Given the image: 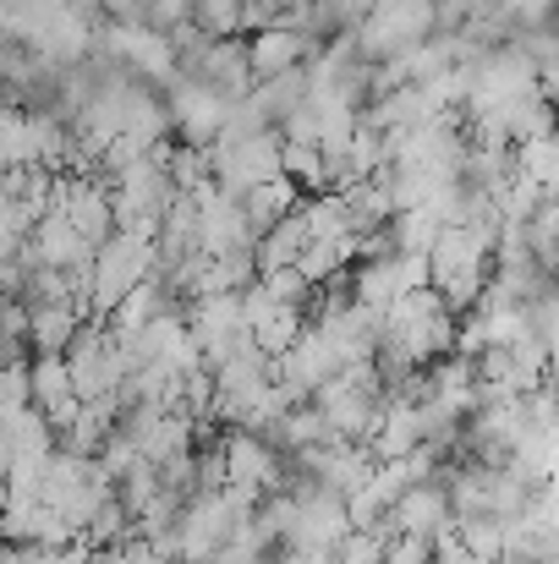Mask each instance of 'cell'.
I'll use <instances>...</instances> for the list:
<instances>
[{
    "mask_svg": "<svg viewBox=\"0 0 559 564\" xmlns=\"http://www.w3.org/2000/svg\"><path fill=\"white\" fill-rule=\"evenodd\" d=\"M384 564H433V543H422V538H395Z\"/></svg>",
    "mask_w": 559,
    "mask_h": 564,
    "instance_id": "9a60e30c",
    "label": "cell"
},
{
    "mask_svg": "<svg viewBox=\"0 0 559 564\" xmlns=\"http://www.w3.org/2000/svg\"><path fill=\"white\" fill-rule=\"evenodd\" d=\"M549 383H555V389H559V340H555V346H549Z\"/></svg>",
    "mask_w": 559,
    "mask_h": 564,
    "instance_id": "2e32d148",
    "label": "cell"
},
{
    "mask_svg": "<svg viewBox=\"0 0 559 564\" xmlns=\"http://www.w3.org/2000/svg\"><path fill=\"white\" fill-rule=\"evenodd\" d=\"M384 521H389V532H395V538H422V543L450 538V532H455L450 482H444V477H422V482H411V488L395 499V510H389Z\"/></svg>",
    "mask_w": 559,
    "mask_h": 564,
    "instance_id": "5b68a950",
    "label": "cell"
},
{
    "mask_svg": "<svg viewBox=\"0 0 559 564\" xmlns=\"http://www.w3.org/2000/svg\"><path fill=\"white\" fill-rule=\"evenodd\" d=\"M308 219H302V203L280 219V225H269L264 236H258V247H252V258H258V274H275V269H297L302 263V252H308Z\"/></svg>",
    "mask_w": 559,
    "mask_h": 564,
    "instance_id": "8fae6325",
    "label": "cell"
},
{
    "mask_svg": "<svg viewBox=\"0 0 559 564\" xmlns=\"http://www.w3.org/2000/svg\"><path fill=\"white\" fill-rule=\"evenodd\" d=\"M230 105H236V99H225V94L208 88L203 77H176V83H171V99H165L171 127L182 132L192 149H214V143H219Z\"/></svg>",
    "mask_w": 559,
    "mask_h": 564,
    "instance_id": "8992f818",
    "label": "cell"
},
{
    "mask_svg": "<svg viewBox=\"0 0 559 564\" xmlns=\"http://www.w3.org/2000/svg\"><path fill=\"white\" fill-rule=\"evenodd\" d=\"M247 105L264 116V127H286L302 105H308V66H297V72H280V77H264V83H252V94H247Z\"/></svg>",
    "mask_w": 559,
    "mask_h": 564,
    "instance_id": "30bf717a",
    "label": "cell"
},
{
    "mask_svg": "<svg viewBox=\"0 0 559 564\" xmlns=\"http://www.w3.org/2000/svg\"><path fill=\"white\" fill-rule=\"evenodd\" d=\"M66 368H72V389H77L83 405H94V400H116L121 383H127V373H132L121 340L110 335V324H88V329L72 340Z\"/></svg>",
    "mask_w": 559,
    "mask_h": 564,
    "instance_id": "7a4b0ae2",
    "label": "cell"
},
{
    "mask_svg": "<svg viewBox=\"0 0 559 564\" xmlns=\"http://www.w3.org/2000/svg\"><path fill=\"white\" fill-rule=\"evenodd\" d=\"M313 405H319L330 438H341V444H373V427L384 416V383L373 373V362L368 368H346V373L330 378L313 394Z\"/></svg>",
    "mask_w": 559,
    "mask_h": 564,
    "instance_id": "6da1fadb",
    "label": "cell"
},
{
    "mask_svg": "<svg viewBox=\"0 0 559 564\" xmlns=\"http://www.w3.org/2000/svg\"><path fill=\"white\" fill-rule=\"evenodd\" d=\"M83 302H50V307H28V346L33 357H66L72 340L88 329L83 324Z\"/></svg>",
    "mask_w": 559,
    "mask_h": 564,
    "instance_id": "ba28073f",
    "label": "cell"
},
{
    "mask_svg": "<svg viewBox=\"0 0 559 564\" xmlns=\"http://www.w3.org/2000/svg\"><path fill=\"white\" fill-rule=\"evenodd\" d=\"M455 538L483 564H505L510 554V527H499V521H455Z\"/></svg>",
    "mask_w": 559,
    "mask_h": 564,
    "instance_id": "5bb4252c",
    "label": "cell"
},
{
    "mask_svg": "<svg viewBox=\"0 0 559 564\" xmlns=\"http://www.w3.org/2000/svg\"><path fill=\"white\" fill-rule=\"evenodd\" d=\"M308 50H313V39L297 33L291 22H286V28H264V33L247 39V61H252V77H258V83H264V77H280V72H297V66L308 61Z\"/></svg>",
    "mask_w": 559,
    "mask_h": 564,
    "instance_id": "9c48e42d",
    "label": "cell"
},
{
    "mask_svg": "<svg viewBox=\"0 0 559 564\" xmlns=\"http://www.w3.org/2000/svg\"><path fill=\"white\" fill-rule=\"evenodd\" d=\"M28 378H33V405L50 416V427H55V438L77 422V411H83V400H77V389H72V368H66V357H33L28 362Z\"/></svg>",
    "mask_w": 559,
    "mask_h": 564,
    "instance_id": "52a82bcc",
    "label": "cell"
},
{
    "mask_svg": "<svg viewBox=\"0 0 559 564\" xmlns=\"http://www.w3.org/2000/svg\"><path fill=\"white\" fill-rule=\"evenodd\" d=\"M516 176H527L544 197H559V132L516 143Z\"/></svg>",
    "mask_w": 559,
    "mask_h": 564,
    "instance_id": "7c38bea8",
    "label": "cell"
},
{
    "mask_svg": "<svg viewBox=\"0 0 559 564\" xmlns=\"http://www.w3.org/2000/svg\"><path fill=\"white\" fill-rule=\"evenodd\" d=\"M208 171H214V187L225 197H247L252 187L286 176L280 171V132H258V138H219L208 149Z\"/></svg>",
    "mask_w": 559,
    "mask_h": 564,
    "instance_id": "3957f363",
    "label": "cell"
},
{
    "mask_svg": "<svg viewBox=\"0 0 559 564\" xmlns=\"http://www.w3.org/2000/svg\"><path fill=\"white\" fill-rule=\"evenodd\" d=\"M302 197H297V187L286 182V176H275V182H264V187H252L247 197H241V208H247V225L264 236L269 225H280L291 208H297Z\"/></svg>",
    "mask_w": 559,
    "mask_h": 564,
    "instance_id": "4fadbf2b",
    "label": "cell"
},
{
    "mask_svg": "<svg viewBox=\"0 0 559 564\" xmlns=\"http://www.w3.org/2000/svg\"><path fill=\"white\" fill-rule=\"evenodd\" d=\"M241 318H247V340H252L264 357H286V351L297 346V335L308 329V307L275 296L264 280H252V285L241 291Z\"/></svg>",
    "mask_w": 559,
    "mask_h": 564,
    "instance_id": "277c9868",
    "label": "cell"
}]
</instances>
